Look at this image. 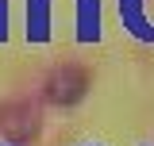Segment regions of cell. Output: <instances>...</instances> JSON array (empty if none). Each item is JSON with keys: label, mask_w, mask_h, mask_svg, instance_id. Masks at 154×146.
Instances as JSON below:
<instances>
[{"label": "cell", "mask_w": 154, "mask_h": 146, "mask_svg": "<svg viewBox=\"0 0 154 146\" xmlns=\"http://www.w3.org/2000/svg\"><path fill=\"white\" fill-rule=\"evenodd\" d=\"M38 108L35 104H27V100H19V104H8V108H0V131L12 138V142H31L38 135Z\"/></svg>", "instance_id": "obj_1"}, {"label": "cell", "mask_w": 154, "mask_h": 146, "mask_svg": "<svg viewBox=\"0 0 154 146\" xmlns=\"http://www.w3.org/2000/svg\"><path fill=\"white\" fill-rule=\"evenodd\" d=\"M85 89H89V77H85V69H77V65H62V69H54L50 81H46V96H50L54 104H62V108L77 104V100L85 96Z\"/></svg>", "instance_id": "obj_2"}, {"label": "cell", "mask_w": 154, "mask_h": 146, "mask_svg": "<svg viewBox=\"0 0 154 146\" xmlns=\"http://www.w3.org/2000/svg\"><path fill=\"white\" fill-rule=\"evenodd\" d=\"M119 19L127 35L154 42V0H119Z\"/></svg>", "instance_id": "obj_3"}, {"label": "cell", "mask_w": 154, "mask_h": 146, "mask_svg": "<svg viewBox=\"0 0 154 146\" xmlns=\"http://www.w3.org/2000/svg\"><path fill=\"white\" fill-rule=\"evenodd\" d=\"M16 146H19V142H16Z\"/></svg>", "instance_id": "obj_4"}]
</instances>
